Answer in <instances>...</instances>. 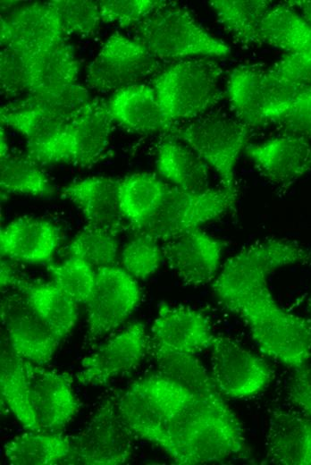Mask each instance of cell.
I'll return each instance as SVG.
<instances>
[{"mask_svg":"<svg viewBox=\"0 0 311 465\" xmlns=\"http://www.w3.org/2000/svg\"><path fill=\"white\" fill-rule=\"evenodd\" d=\"M219 391L197 393L164 420L154 443L181 465L223 461L247 452L241 423Z\"/></svg>","mask_w":311,"mask_h":465,"instance_id":"6da1fadb","label":"cell"},{"mask_svg":"<svg viewBox=\"0 0 311 465\" xmlns=\"http://www.w3.org/2000/svg\"><path fill=\"white\" fill-rule=\"evenodd\" d=\"M233 313L244 320L266 356L294 369L310 360L311 320L283 309L273 298L269 283L248 291Z\"/></svg>","mask_w":311,"mask_h":465,"instance_id":"7a4b0ae2","label":"cell"},{"mask_svg":"<svg viewBox=\"0 0 311 465\" xmlns=\"http://www.w3.org/2000/svg\"><path fill=\"white\" fill-rule=\"evenodd\" d=\"M222 72L212 60L191 58L179 61L155 76L152 87L172 130L176 122L195 118L218 102Z\"/></svg>","mask_w":311,"mask_h":465,"instance_id":"3957f363","label":"cell"},{"mask_svg":"<svg viewBox=\"0 0 311 465\" xmlns=\"http://www.w3.org/2000/svg\"><path fill=\"white\" fill-rule=\"evenodd\" d=\"M138 39L158 60L225 57L231 48L203 29L181 6L165 2L138 24Z\"/></svg>","mask_w":311,"mask_h":465,"instance_id":"277c9868","label":"cell"},{"mask_svg":"<svg viewBox=\"0 0 311 465\" xmlns=\"http://www.w3.org/2000/svg\"><path fill=\"white\" fill-rule=\"evenodd\" d=\"M113 122L105 103L90 100L56 138L27 149L26 156L38 165L91 166L108 148Z\"/></svg>","mask_w":311,"mask_h":465,"instance_id":"5b68a950","label":"cell"},{"mask_svg":"<svg viewBox=\"0 0 311 465\" xmlns=\"http://www.w3.org/2000/svg\"><path fill=\"white\" fill-rule=\"evenodd\" d=\"M236 200L237 192L223 187L188 191L168 186L156 213L137 232L165 242L219 218Z\"/></svg>","mask_w":311,"mask_h":465,"instance_id":"8992f818","label":"cell"},{"mask_svg":"<svg viewBox=\"0 0 311 465\" xmlns=\"http://www.w3.org/2000/svg\"><path fill=\"white\" fill-rule=\"evenodd\" d=\"M250 131L239 120L212 116L173 128L171 132L214 170L223 189L237 192L235 169L248 145Z\"/></svg>","mask_w":311,"mask_h":465,"instance_id":"52a82bcc","label":"cell"},{"mask_svg":"<svg viewBox=\"0 0 311 465\" xmlns=\"http://www.w3.org/2000/svg\"><path fill=\"white\" fill-rule=\"evenodd\" d=\"M71 450L63 463L118 465L133 453L132 432L116 404L105 401L78 435L70 437Z\"/></svg>","mask_w":311,"mask_h":465,"instance_id":"ba28073f","label":"cell"},{"mask_svg":"<svg viewBox=\"0 0 311 465\" xmlns=\"http://www.w3.org/2000/svg\"><path fill=\"white\" fill-rule=\"evenodd\" d=\"M159 60L139 39L112 34L87 69L89 88L101 92L117 91L138 84L154 74Z\"/></svg>","mask_w":311,"mask_h":465,"instance_id":"9c48e42d","label":"cell"},{"mask_svg":"<svg viewBox=\"0 0 311 465\" xmlns=\"http://www.w3.org/2000/svg\"><path fill=\"white\" fill-rule=\"evenodd\" d=\"M141 297L137 279L122 267L96 269L94 288L87 307V335L97 340L115 330L130 317Z\"/></svg>","mask_w":311,"mask_h":465,"instance_id":"30bf717a","label":"cell"},{"mask_svg":"<svg viewBox=\"0 0 311 465\" xmlns=\"http://www.w3.org/2000/svg\"><path fill=\"white\" fill-rule=\"evenodd\" d=\"M210 348L211 376L222 395L248 398L270 384L273 374L269 366L231 338L214 336Z\"/></svg>","mask_w":311,"mask_h":465,"instance_id":"8fae6325","label":"cell"},{"mask_svg":"<svg viewBox=\"0 0 311 465\" xmlns=\"http://www.w3.org/2000/svg\"><path fill=\"white\" fill-rule=\"evenodd\" d=\"M148 340L143 323L129 325L81 360L77 381L82 385H105L129 373L148 351Z\"/></svg>","mask_w":311,"mask_h":465,"instance_id":"7c38bea8","label":"cell"},{"mask_svg":"<svg viewBox=\"0 0 311 465\" xmlns=\"http://www.w3.org/2000/svg\"><path fill=\"white\" fill-rule=\"evenodd\" d=\"M65 36L59 14L50 1L22 5L1 18L2 47L35 54L64 43Z\"/></svg>","mask_w":311,"mask_h":465,"instance_id":"4fadbf2b","label":"cell"},{"mask_svg":"<svg viewBox=\"0 0 311 465\" xmlns=\"http://www.w3.org/2000/svg\"><path fill=\"white\" fill-rule=\"evenodd\" d=\"M164 259L186 285L198 287L216 277L224 243L198 228L164 242Z\"/></svg>","mask_w":311,"mask_h":465,"instance_id":"5bb4252c","label":"cell"},{"mask_svg":"<svg viewBox=\"0 0 311 465\" xmlns=\"http://www.w3.org/2000/svg\"><path fill=\"white\" fill-rule=\"evenodd\" d=\"M26 369L38 431L55 432L64 427L79 409L71 376L27 360Z\"/></svg>","mask_w":311,"mask_h":465,"instance_id":"9a60e30c","label":"cell"},{"mask_svg":"<svg viewBox=\"0 0 311 465\" xmlns=\"http://www.w3.org/2000/svg\"><path fill=\"white\" fill-rule=\"evenodd\" d=\"M1 307L2 322L12 350L36 365L48 363L60 342L30 309L23 297L20 294L4 298Z\"/></svg>","mask_w":311,"mask_h":465,"instance_id":"2e32d148","label":"cell"},{"mask_svg":"<svg viewBox=\"0 0 311 465\" xmlns=\"http://www.w3.org/2000/svg\"><path fill=\"white\" fill-rule=\"evenodd\" d=\"M151 344L194 354L209 348L214 335L208 317L188 306L163 303L151 326Z\"/></svg>","mask_w":311,"mask_h":465,"instance_id":"e0dca14e","label":"cell"},{"mask_svg":"<svg viewBox=\"0 0 311 465\" xmlns=\"http://www.w3.org/2000/svg\"><path fill=\"white\" fill-rule=\"evenodd\" d=\"M244 152L265 177L278 185L292 183L311 171V143L304 138L283 134L248 144Z\"/></svg>","mask_w":311,"mask_h":465,"instance_id":"ac0fdd59","label":"cell"},{"mask_svg":"<svg viewBox=\"0 0 311 465\" xmlns=\"http://www.w3.org/2000/svg\"><path fill=\"white\" fill-rule=\"evenodd\" d=\"M119 180L92 176L74 181L63 189V195L80 209L88 224L118 235L124 219L119 205Z\"/></svg>","mask_w":311,"mask_h":465,"instance_id":"d6986e66","label":"cell"},{"mask_svg":"<svg viewBox=\"0 0 311 465\" xmlns=\"http://www.w3.org/2000/svg\"><path fill=\"white\" fill-rule=\"evenodd\" d=\"M60 241L59 230L52 223L33 217L13 220L0 232L4 257L29 264L51 260Z\"/></svg>","mask_w":311,"mask_h":465,"instance_id":"ffe728a7","label":"cell"},{"mask_svg":"<svg viewBox=\"0 0 311 465\" xmlns=\"http://www.w3.org/2000/svg\"><path fill=\"white\" fill-rule=\"evenodd\" d=\"M266 460L281 465H311V418L305 414L273 411L265 438Z\"/></svg>","mask_w":311,"mask_h":465,"instance_id":"44dd1931","label":"cell"},{"mask_svg":"<svg viewBox=\"0 0 311 465\" xmlns=\"http://www.w3.org/2000/svg\"><path fill=\"white\" fill-rule=\"evenodd\" d=\"M14 287L59 342L71 332L78 320V303L55 283L19 278Z\"/></svg>","mask_w":311,"mask_h":465,"instance_id":"7402d4cb","label":"cell"},{"mask_svg":"<svg viewBox=\"0 0 311 465\" xmlns=\"http://www.w3.org/2000/svg\"><path fill=\"white\" fill-rule=\"evenodd\" d=\"M115 121L139 133L171 131L152 86L134 84L113 92L105 103Z\"/></svg>","mask_w":311,"mask_h":465,"instance_id":"603a6c76","label":"cell"},{"mask_svg":"<svg viewBox=\"0 0 311 465\" xmlns=\"http://www.w3.org/2000/svg\"><path fill=\"white\" fill-rule=\"evenodd\" d=\"M226 96L240 122L250 128L266 124L270 97L265 69L256 65L234 68L227 79Z\"/></svg>","mask_w":311,"mask_h":465,"instance_id":"cb8c5ba5","label":"cell"},{"mask_svg":"<svg viewBox=\"0 0 311 465\" xmlns=\"http://www.w3.org/2000/svg\"><path fill=\"white\" fill-rule=\"evenodd\" d=\"M21 53L25 61L26 95L76 83L80 64L72 46L64 42L43 52Z\"/></svg>","mask_w":311,"mask_h":465,"instance_id":"d4e9b609","label":"cell"},{"mask_svg":"<svg viewBox=\"0 0 311 465\" xmlns=\"http://www.w3.org/2000/svg\"><path fill=\"white\" fill-rule=\"evenodd\" d=\"M156 166L173 187L188 191L208 188V165L185 144L164 141L157 148Z\"/></svg>","mask_w":311,"mask_h":465,"instance_id":"484cf974","label":"cell"},{"mask_svg":"<svg viewBox=\"0 0 311 465\" xmlns=\"http://www.w3.org/2000/svg\"><path fill=\"white\" fill-rule=\"evenodd\" d=\"M168 186L150 173L119 180V205L124 219L138 231L157 210Z\"/></svg>","mask_w":311,"mask_h":465,"instance_id":"4316f807","label":"cell"},{"mask_svg":"<svg viewBox=\"0 0 311 465\" xmlns=\"http://www.w3.org/2000/svg\"><path fill=\"white\" fill-rule=\"evenodd\" d=\"M1 399L20 424L29 431H38L29 393L26 360L12 348L2 347L0 357Z\"/></svg>","mask_w":311,"mask_h":465,"instance_id":"83f0119b","label":"cell"},{"mask_svg":"<svg viewBox=\"0 0 311 465\" xmlns=\"http://www.w3.org/2000/svg\"><path fill=\"white\" fill-rule=\"evenodd\" d=\"M261 38L287 53L311 52V24L289 4H276L263 19Z\"/></svg>","mask_w":311,"mask_h":465,"instance_id":"f1b7e54d","label":"cell"},{"mask_svg":"<svg viewBox=\"0 0 311 465\" xmlns=\"http://www.w3.org/2000/svg\"><path fill=\"white\" fill-rule=\"evenodd\" d=\"M70 450L68 436L30 431L9 440L4 446V455L10 464L49 465L63 463Z\"/></svg>","mask_w":311,"mask_h":465,"instance_id":"f546056e","label":"cell"},{"mask_svg":"<svg viewBox=\"0 0 311 465\" xmlns=\"http://www.w3.org/2000/svg\"><path fill=\"white\" fill-rule=\"evenodd\" d=\"M209 5L237 42L246 46H258L261 24L272 7L265 0H213Z\"/></svg>","mask_w":311,"mask_h":465,"instance_id":"4dcf8cb0","label":"cell"},{"mask_svg":"<svg viewBox=\"0 0 311 465\" xmlns=\"http://www.w3.org/2000/svg\"><path fill=\"white\" fill-rule=\"evenodd\" d=\"M265 80L270 97L266 113L311 89V52L287 53L265 69Z\"/></svg>","mask_w":311,"mask_h":465,"instance_id":"1f68e13d","label":"cell"},{"mask_svg":"<svg viewBox=\"0 0 311 465\" xmlns=\"http://www.w3.org/2000/svg\"><path fill=\"white\" fill-rule=\"evenodd\" d=\"M1 123L20 132L27 140V149L39 147L56 138L72 119L37 107L5 105L1 108Z\"/></svg>","mask_w":311,"mask_h":465,"instance_id":"d6a6232c","label":"cell"},{"mask_svg":"<svg viewBox=\"0 0 311 465\" xmlns=\"http://www.w3.org/2000/svg\"><path fill=\"white\" fill-rule=\"evenodd\" d=\"M148 351L155 358L161 374L197 393L218 391L211 375L194 354L169 351L150 342Z\"/></svg>","mask_w":311,"mask_h":465,"instance_id":"836d02e7","label":"cell"},{"mask_svg":"<svg viewBox=\"0 0 311 465\" xmlns=\"http://www.w3.org/2000/svg\"><path fill=\"white\" fill-rule=\"evenodd\" d=\"M0 185L2 192L50 197L55 187L37 163L28 156H11L1 158Z\"/></svg>","mask_w":311,"mask_h":465,"instance_id":"e575fe53","label":"cell"},{"mask_svg":"<svg viewBox=\"0 0 311 465\" xmlns=\"http://www.w3.org/2000/svg\"><path fill=\"white\" fill-rule=\"evenodd\" d=\"M89 101L88 89L76 82L31 93L8 105L41 108L71 119Z\"/></svg>","mask_w":311,"mask_h":465,"instance_id":"d590c367","label":"cell"},{"mask_svg":"<svg viewBox=\"0 0 311 465\" xmlns=\"http://www.w3.org/2000/svg\"><path fill=\"white\" fill-rule=\"evenodd\" d=\"M115 234L88 224L67 245L70 256L78 257L95 269L113 266L118 254Z\"/></svg>","mask_w":311,"mask_h":465,"instance_id":"8d00e7d4","label":"cell"},{"mask_svg":"<svg viewBox=\"0 0 311 465\" xmlns=\"http://www.w3.org/2000/svg\"><path fill=\"white\" fill-rule=\"evenodd\" d=\"M52 281L78 304H87L96 279V269L85 260L69 256L47 267Z\"/></svg>","mask_w":311,"mask_h":465,"instance_id":"74e56055","label":"cell"},{"mask_svg":"<svg viewBox=\"0 0 311 465\" xmlns=\"http://www.w3.org/2000/svg\"><path fill=\"white\" fill-rule=\"evenodd\" d=\"M164 259L163 248L153 237L138 232L121 253L122 268L137 280L152 276Z\"/></svg>","mask_w":311,"mask_h":465,"instance_id":"f35d334b","label":"cell"},{"mask_svg":"<svg viewBox=\"0 0 311 465\" xmlns=\"http://www.w3.org/2000/svg\"><path fill=\"white\" fill-rule=\"evenodd\" d=\"M266 123L280 126L284 134L311 140V89L265 113Z\"/></svg>","mask_w":311,"mask_h":465,"instance_id":"ab89813d","label":"cell"},{"mask_svg":"<svg viewBox=\"0 0 311 465\" xmlns=\"http://www.w3.org/2000/svg\"><path fill=\"white\" fill-rule=\"evenodd\" d=\"M61 19L65 35L90 37L102 21L98 1L54 0L50 1Z\"/></svg>","mask_w":311,"mask_h":465,"instance_id":"60d3db41","label":"cell"},{"mask_svg":"<svg viewBox=\"0 0 311 465\" xmlns=\"http://www.w3.org/2000/svg\"><path fill=\"white\" fill-rule=\"evenodd\" d=\"M102 21L116 23L128 28L140 23L162 6L165 1L158 0H104L98 1Z\"/></svg>","mask_w":311,"mask_h":465,"instance_id":"b9f144b4","label":"cell"},{"mask_svg":"<svg viewBox=\"0 0 311 465\" xmlns=\"http://www.w3.org/2000/svg\"><path fill=\"white\" fill-rule=\"evenodd\" d=\"M287 393L290 402L311 418V362L295 369Z\"/></svg>","mask_w":311,"mask_h":465,"instance_id":"7bdbcfd3","label":"cell"},{"mask_svg":"<svg viewBox=\"0 0 311 465\" xmlns=\"http://www.w3.org/2000/svg\"><path fill=\"white\" fill-rule=\"evenodd\" d=\"M17 273L13 269L11 265L5 260L1 261V287H14L19 280Z\"/></svg>","mask_w":311,"mask_h":465,"instance_id":"ee69618b","label":"cell"},{"mask_svg":"<svg viewBox=\"0 0 311 465\" xmlns=\"http://www.w3.org/2000/svg\"><path fill=\"white\" fill-rule=\"evenodd\" d=\"M290 6L301 11L302 16L311 24V0H299L287 2Z\"/></svg>","mask_w":311,"mask_h":465,"instance_id":"f6af8a7d","label":"cell"},{"mask_svg":"<svg viewBox=\"0 0 311 465\" xmlns=\"http://www.w3.org/2000/svg\"><path fill=\"white\" fill-rule=\"evenodd\" d=\"M9 155V146L7 143V139L3 130V126H1V158L5 157Z\"/></svg>","mask_w":311,"mask_h":465,"instance_id":"bcb514c9","label":"cell"},{"mask_svg":"<svg viewBox=\"0 0 311 465\" xmlns=\"http://www.w3.org/2000/svg\"><path fill=\"white\" fill-rule=\"evenodd\" d=\"M308 309H309L310 320H311V297H310V299H309V302H308Z\"/></svg>","mask_w":311,"mask_h":465,"instance_id":"7dc6e473","label":"cell"}]
</instances>
